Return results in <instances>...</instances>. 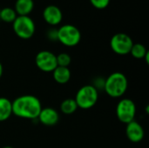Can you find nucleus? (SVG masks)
Instances as JSON below:
<instances>
[{
    "mask_svg": "<svg viewBox=\"0 0 149 148\" xmlns=\"http://www.w3.org/2000/svg\"><path fill=\"white\" fill-rule=\"evenodd\" d=\"M12 114L17 117L36 120L42 109L40 100L33 95H23L17 97L12 102Z\"/></svg>",
    "mask_w": 149,
    "mask_h": 148,
    "instance_id": "obj_1",
    "label": "nucleus"
},
{
    "mask_svg": "<svg viewBox=\"0 0 149 148\" xmlns=\"http://www.w3.org/2000/svg\"><path fill=\"white\" fill-rule=\"evenodd\" d=\"M127 87V78L122 72H113L106 79L104 91L112 98H120L126 93Z\"/></svg>",
    "mask_w": 149,
    "mask_h": 148,
    "instance_id": "obj_2",
    "label": "nucleus"
},
{
    "mask_svg": "<svg viewBox=\"0 0 149 148\" xmlns=\"http://www.w3.org/2000/svg\"><path fill=\"white\" fill-rule=\"evenodd\" d=\"M99 92L92 85H86L79 88L75 96V101L78 106V108L84 110L90 109L95 106L98 101Z\"/></svg>",
    "mask_w": 149,
    "mask_h": 148,
    "instance_id": "obj_3",
    "label": "nucleus"
},
{
    "mask_svg": "<svg viewBox=\"0 0 149 148\" xmlns=\"http://www.w3.org/2000/svg\"><path fill=\"white\" fill-rule=\"evenodd\" d=\"M15 34L22 39L31 38L36 30L34 21L29 16H17L12 23Z\"/></svg>",
    "mask_w": 149,
    "mask_h": 148,
    "instance_id": "obj_4",
    "label": "nucleus"
},
{
    "mask_svg": "<svg viewBox=\"0 0 149 148\" xmlns=\"http://www.w3.org/2000/svg\"><path fill=\"white\" fill-rule=\"evenodd\" d=\"M80 39L79 30L72 24H65L58 29V41L65 46H75L80 42Z\"/></svg>",
    "mask_w": 149,
    "mask_h": 148,
    "instance_id": "obj_5",
    "label": "nucleus"
},
{
    "mask_svg": "<svg viewBox=\"0 0 149 148\" xmlns=\"http://www.w3.org/2000/svg\"><path fill=\"white\" fill-rule=\"evenodd\" d=\"M136 115L135 103L130 99H121L116 106V116L118 120L124 123L128 124L134 120Z\"/></svg>",
    "mask_w": 149,
    "mask_h": 148,
    "instance_id": "obj_6",
    "label": "nucleus"
},
{
    "mask_svg": "<svg viewBox=\"0 0 149 148\" xmlns=\"http://www.w3.org/2000/svg\"><path fill=\"white\" fill-rule=\"evenodd\" d=\"M133 44L134 42L130 36L122 32L114 34L110 40L112 51L118 55H127L130 53Z\"/></svg>",
    "mask_w": 149,
    "mask_h": 148,
    "instance_id": "obj_7",
    "label": "nucleus"
},
{
    "mask_svg": "<svg viewBox=\"0 0 149 148\" xmlns=\"http://www.w3.org/2000/svg\"><path fill=\"white\" fill-rule=\"evenodd\" d=\"M37 67L44 72H52L58 66L56 55L49 51H39L35 58Z\"/></svg>",
    "mask_w": 149,
    "mask_h": 148,
    "instance_id": "obj_8",
    "label": "nucleus"
},
{
    "mask_svg": "<svg viewBox=\"0 0 149 148\" xmlns=\"http://www.w3.org/2000/svg\"><path fill=\"white\" fill-rule=\"evenodd\" d=\"M126 135L131 142L139 143L144 139L145 132H144L142 126L139 122L134 120L127 124Z\"/></svg>",
    "mask_w": 149,
    "mask_h": 148,
    "instance_id": "obj_9",
    "label": "nucleus"
},
{
    "mask_svg": "<svg viewBox=\"0 0 149 148\" xmlns=\"http://www.w3.org/2000/svg\"><path fill=\"white\" fill-rule=\"evenodd\" d=\"M43 18L50 25L59 24L63 18L61 10L53 4L46 6L43 10Z\"/></svg>",
    "mask_w": 149,
    "mask_h": 148,
    "instance_id": "obj_10",
    "label": "nucleus"
},
{
    "mask_svg": "<svg viewBox=\"0 0 149 148\" xmlns=\"http://www.w3.org/2000/svg\"><path fill=\"white\" fill-rule=\"evenodd\" d=\"M39 122L46 126H55L59 120L58 113L52 107H45L42 108L39 115L38 117Z\"/></svg>",
    "mask_w": 149,
    "mask_h": 148,
    "instance_id": "obj_11",
    "label": "nucleus"
},
{
    "mask_svg": "<svg viewBox=\"0 0 149 148\" xmlns=\"http://www.w3.org/2000/svg\"><path fill=\"white\" fill-rule=\"evenodd\" d=\"M34 8L33 0H17L14 10L17 16H28Z\"/></svg>",
    "mask_w": 149,
    "mask_h": 148,
    "instance_id": "obj_12",
    "label": "nucleus"
},
{
    "mask_svg": "<svg viewBox=\"0 0 149 148\" xmlns=\"http://www.w3.org/2000/svg\"><path fill=\"white\" fill-rule=\"evenodd\" d=\"M54 80L60 85L66 84L71 79V71L68 67L57 66L52 72Z\"/></svg>",
    "mask_w": 149,
    "mask_h": 148,
    "instance_id": "obj_13",
    "label": "nucleus"
},
{
    "mask_svg": "<svg viewBox=\"0 0 149 148\" xmlns=\"http://www.w3.org/2000/svg\"><path fill=\"white\" fill-rule=\"evenodd\" d=\"M12 114L11 101L4 97L0 98V122L7 120Z\"/></svg>",
    "mask_w": 149,
    "mask_h": 148,
    "instance_id": "obj_14",
    "label": "nucleus"
},
{
    "mask_svg": "<svg viewBox=\"0 0 149 148\" xmlns=\"http://www.w3.org/2000/svg\"><path fill=\"white\" fill-rule=\"evenodd\" d=\"M78 109V106L74 99H66L60 104V111L64 114L71 115L74 113Z\"/></svg>",
    "mask_w": 149,
    "mask_h": 148,
    "instance_id": "obj_15",
    "label": "nucleus"
},
{
    "mask_svg": "<svg viewBox=\"0 0 149 148\" xmlns=\"http://www.w3.org/2000/svg\"><path fill=\"white\" fill-rule=\"evenodd\" d=\"M17 17L14 9L10 7H5L0 10V20L5 23H13Z\"/></svg>",
    "mask_w": 149,
    "mask_h": 148,
    "instance_id": "obj_16",
    "label": "nucleus"
},
{
    "mask_svg": "<svg viewBox=\"0 0 149 148\" xmlns=\"http://www.w3.org/2000/svg\"><path fill=\"white\" fill-rule=\"evenodd\" d=\"M148 53V50L147 48L140 43L134 44H133L131 51H130V54L137 59H142L144 58V57L146 56V54Z\"/></svg>",
    "mask_w": 149,
    "mask_h": 148,
    "instance_id": "obj_17",
    "label": "nucleus"
},
{
    "mask_svg": "<svg viewBox=\"0 0 149 148\" xmlns=\"http://www.w3.org/2000/svg\"><path fill=\"white\" fill-rule=\"evenodd\" d=\"M57 58V65L58 66H62V67H68L72 62L71 56L68 53L62 52L59 53L58 55L56 56Z\"/></svg>",
    "mask_w": 149,
    "mask_h": 148,
    "instance_id": "obj_18",
    "label": "nucleus"
},
{
    "mask_svg": "<svg viewBox=\"0 0 149 148\" xmlns=\"http://www.w3.org/2000/svg\"><path fill=\"white\" fill-rule=\"evenodd\" d=\"M90 3L96 9L103 10L109 5L110 0H90Z\"/></svg>",
    "mask_w": 149,
    "mask_h": 148,
    "instance_id": "obj_19",
    "label": "nucleus"
},
{
    "mask_svg": "<svg viewBox=\"0 0 149 148\" xmlns=\"http://www.w3.org/2000/svg\"><path fill=\"white\" fill-rule=\"evenodd\" d=\"M105 82H106V79H104V78H102V77H97V78L93 80V84L92 85L99 92L100 89L104 90Z\"/></svg>",
    "mask_w": 149,
    "mask_h": 148,
    "instance_id": "obj_20",
    "label": "nucleus"
},
{
    "mask_svg": "<svg viewBox=\"0 0 149 148\" xmlns=\"http://www.w3.org/2000/svg\"><path fill=\"white\" fill-rule=\"evenodd\" d=\"M47 38L51 41H58V29L51 28L47 31Z\"/></svg>",
    "mask_w": 149,
    "mask_h": 148,
    "instance_id": "obj_21",
    "label": "nucleus"
},
{
    "mask_svg": "<svg viewBox=\"0 0 149 148\" xmlns=\"http://www.w3.org/2000/svg\"><path fill=\"white\" fill-rule=\"evenodd\" d=\"M3 67L2 63L0 62V79H1V77L3 76Z\"/></svg>",
    "mask_w": 149,
    "mask_h": 148,
    "instance_id": "obj_22",
    "label": "nucleus"
},
{
    "mask_svg": "<svg viewBox=\"0 0 149 148\" xmlns=\"http://www.w3.org/2000/svg\"><path fill=\"white\" fill-rule=\"evenodd\" d=\"M144 58H145V60H146V63L147 64H149V52L148 51V53L146 54V56L144 57Z\"/></svg>",
    "mask_w": 149,
    "mask_h": 148,
    "instance_id": "obj_23",
    "label": "nucleus"
},
{
    "mask_svg": "<svg viewBox=\"0 0 149 148\" xmlns=\"http://www.w3.org/2000/svg\"><path fill=\"white\" fill-rule=\"evenodd\" d=\"M3 148H13V147H3Z\"/></svg>",
    "mask_w": 149,
    "mask_h": 148,
    "instance_id": "obj_24",
    "label": "nucleus"
}]
</instances>
